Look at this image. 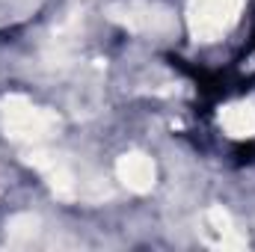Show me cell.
Here are the masks:
<instances>
[{"instance_id":"obj_2","label":"cell","mask_w":255,"mask_h":252,"mask_svg":"<svg viewBox=\"0 0 255 252\" xmlns=\"http://www.w3.org/2000/svg\"><path fill=\"white\" fill-rule=\"evenodd\" d=\"M244 0H190L187 9V24L196 42H217L223 39L238 15H241Z\"/></svg>"},{"instance_id":"obj_3","label":"cell","mask_w":255,"mask_h":252,"mask_svg":"<svg viewBox=\"0 0 255 252\" xmlns=\"http://www.w3.org/2000/svg\"><path fill=\"white\" fill-rule=\"evenodd\" d=\"M107 15L133 33H151V36H166L175 30V18L169 9L157 6V3H142V0H130V3H113L107 9Z\"/></svg>"},{"instance_id":"obj_1","label":"cell","mask_w":255,"mask_h":252,"mask_svg":"<svg viewBox=\"0 0 255 252\" xmlns=\"http://www.w3.org/2000/svg\"><path fill=\"white\" fill-rule=\"evenodd\" d=\"M0 119H3L6 136H12L18 142H42L60 130L57 113L36 107L24 95H6L0 101Z\"/></svg>"},{"instance_id":"obj_6","label":"cell","mask_w":255,"mask_h":252,"mask_svg":"<svg viewBox=\"0 0 255 252\" xmlns=\"http://www.w3.org/2000/svg\"><path fill=\"white\" fill-rule=\"evenodd\" d=\"M220 125L229 136H255V107L250 101H235L229 107H223L220 113Z\"/></svg>"},{"instance_id":"obj_5","label":"cell","mask_w":255,"mask_h":252,"mask_svg":"<svg viewBox=\"0 0 255 252\" xmlns=\"http://www.w3.org/2000/svg\"><path fill=\"white\" fill-rule=\"evenodd\" d=\"M205 229L214 235V244L223 247V250H241V247H247V241L238 235L229 211H223L220 205H214V208L205 211Z\"/></svg>"},{"instance_id":"obj_7","label":"cell","mask_w":255,"mask_h":252,"mask_svg":"<svg viewBox=\"0 0 255 252\" xmlns=\"http://www.w3.org/2000/svg\"><path fill=\"white\" fill-rule=\"evenodd\" d=\"M39 232V217L33 214H15L9 223H6V235H9V244L12 247H27Z\"/></svg>"},{"instance_id":"obj_4","label":"cell","mask_w":255,"mask_h":252,"mask_svg":"<svg viewBox=\"0 0 255 252\" xmlns=\"http://www.w3.org/2000/svg\"><path fill=\"white\" fill-rule=\"evenodd\" d=\"M116 175H119V181H122L128 190H133V193H148V190L154 187V178H157L151 157H145V154H139V151H128V154L119 157Z\"/></svg>"}]
</instances>
